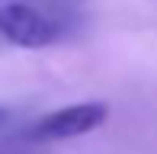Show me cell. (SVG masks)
<instances>
[{
  "label": "cell",
  "mask_w": 157,
  "mask_h": 154,
  "mask_svg": "<svg viewBox=\"0 0 157 154\" xmlns=\"http://www.w3.org/2000/svg\"><path fill=\"white\" fill-rule=\"evenodd\" d=\"M0 36L19 48H45L61 39V26L29 3H0Z\"/></svg>",
  "instance_id": "cell-1"
},
{
  "label": "cell",
  "mask_w": 157,
  "mask_h": 154,
  "mask_svg": "<svg viewBox=\"0 0 157 154\" xmlns=\"http://www.w3.org/2000/svg\"><path fill=\"white\" fill-rule=\"evenodd\" d=\"M0 154H39V151H32V148H23V144H0Z\"/></svg>",
  "instance_id": "cell-3"
},
{
  "label": "cell",
  "mask_w": 157,
  "mask_h": 154,
  "mask_svg": "<svg viewBox=\"0 0 157 154\" xmlns=\"http://www.w3.org/2000/svg\"><path fill=\"white\" fill-rule=\"evenodd\" d=\"M3 119H6V113H3V109H0V125H3Z\"/></svg>",
  "instance_id": "cell-4"
},
{
  "label": "cell",
  "mask_w": 157,
  "mask_h": 154,
  "mask_svg": "<svg viewBox=\"0 0 157 154\" xmlns=\"http://www.w3.org/2000/svg\"><path fill=\"white\" fill-rule=\"evenodd\" d=\"M109 116L106 103H77V106H64L58 113H48L45 119L32 125L29 138L32 141H64V138H77L87 132L99 129Z\"/></svg>",
  "instance_id": "cell-2"
}]
</instances>
